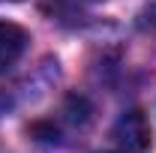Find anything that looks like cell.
<instances>
[{
  "mask_svg": "<svg viewBox=\"0 0 156 153\" xmlns=\"http://www.w3.org/2000/svg\"><path fill=\"white\" fill-rule=\"evenodd\" d=\"M114 138L126 147L129 153H141L150 147V123L138 108L120 114V120L114 123Z\"/></svg>",
  "mask_w": 156,
  "mask_h": 153,
  "instance_id": "cell-1",
  "label": "cell"
},
{
  "mask_svg": "<svg viewBox=\"0 0 156 153\" xmlns=\"http://www.w3.org/2000/svg\"><path fill=\"white\" fill-rule=\"evenodd\" d=\"M27 30L15 21H0V72H9L27 51Z\"/></svg>",
  "mask_w": 156,
  "mask_h": 153,
  "instance_id": "cell-2",
  "label": "cell"
},
{
  "mask_svg": "<svg viewBox=\"0 0 156 153\" xmlns=\"http://www.w3.org/2000/svg\"><path fill=\"white\" fill-rule=\"evenodd\" d=\"M141 27H156V3H150L141 12Z\"/></svg>",
  "mask_w": 156,
  "mask_h": 153,
  "instance_id": "cell-3",
  "label": "cell"
},
{
  "mask_svg": "<svg viewBox=\"0 0 156 153\" xmlns=\"http://www.w3.org/2000/svg\"><path fill=\"white\" fill-rule=\"evenodd\" d=\"M12 3H18V0H12Z\"/></svg>",
  "mask_w": 156,
  "mask_h": 153,
  "instance_id": "cell-4",
  "label": "cell"
}]
</instances>
